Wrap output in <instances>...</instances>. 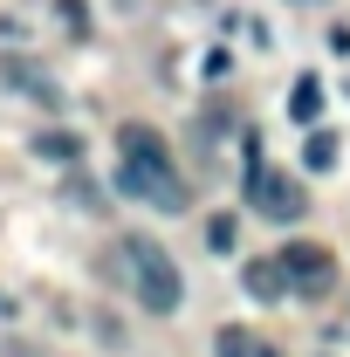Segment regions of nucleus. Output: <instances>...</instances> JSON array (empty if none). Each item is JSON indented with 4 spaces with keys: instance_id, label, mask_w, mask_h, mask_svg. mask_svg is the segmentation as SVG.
Returning <instances> with one entry per match:
<instances>
[{
    "instance_id": "nucleus-8",
    "label": "nucleus",
    "mask_w": 350,
    "mask_h": 357,
    "mask_svg": "<svg viewBox=\"0 0 350 357\" xmlns=\"http://www.w3.org/2000/svg\"><path fill=\"white\" fill-rule=\"evenodd\" d=\"M289 117H296V124H316V117H323V83H316V76H303V83L289 89Z\"/></svg>"
},
{
    "instance_id": "nucleus-1",
    "label": "nucleus",
    "mask_w": 350,
    "mask_h": 357,
    "mask_svg": "<svg viewBox=\"0 0 350 357\" xmlns=\"http://www.w3.org/2000/svg\"><path fill=\"white\" fill-rule=\"evenodd\" d=\"M117 151H124L117 185H124L131 199L158 206V213H185V178H178L172 151H165V137L151 131V124H124V131H117Z\"/></svg>"
},
{
    "instance_id": "nucleus-3",
    "label": "nucleus",
    "mask_w": 350,
    "mask_h": 357,
    "mask_svg": "<svg viewBox=\"0 0 350 357\" xmlns=\"http://www.w3.org/2000/svg\"><path fill=\"white\" fill-rule=\"evenodd\" d=\"M248 199H254V213H268V220H303V185L296 178H282V172H268L261 158L248 165Z\"/></svg>"
},
{
    "instance_id": "nucleus-11",
    "label": "nucleus",
    "mask_w": 350,
    "mask_h": 357,
    "mask_svg": "<svg viewBox=\"0 0 350 357\" xmlns=\"http://www.w3.org/2000/svg\"><path fill=\"white\" fill-rule=\"evenodd\" d=\"M234 234H241V227H234V213H213V220H206V241H213L220 255L234 248Z\"/></svg>"
},
{
    "instance_id": "nucleus-10",
    "label": "nucleus",
    "mask_w": 350,
    "mask_h": 357,
    "mask_svg": "<svg viewBox=\"0 0 350 357\" xmlns=\"http://www.w3.org/2000/svg\"><path fill=\"white\" fill-rule=\"evenodd\" d=\"M35 151L55 158V165H69V158H76V137H69V131H48V137H35Z\"/></svg>"
},
{
    "instance_id": "nucleus-7",
    "label": "nucleus",
    "mask_w": 350,
    "mask_h": 357,
    "mask_svg": "<svg viewBox=\"0 0 350 357\" xmlns=\"http://www.w3.org/2000/svg\"><path fill=\"white\" fill-rule=\"evenodd\" d=\"M213 351H220V357H275V344H261V337H254V330H241V323H227V330L213 337Z\"/></svg>"
},
{
    "instance_id": "nucleus-5",
    "label": "nucleus",
    "mask_w": 350,
    "mask_h": 357,
    "mask_svg": "<svg viewBox=\"0 0 350 357\" xmlns=\"http://www.w3.org/2000/svg\"><path fill=\"white\" fill-rule=\"evenodd\" d=\"M241 289H248L254 303H275V296H289V268H282V261H248Z\"/></svg>"
},
{
    "instance_id": "nucleus-9",
    "label": "nucleus",
    "mask_w": 350,
    "mask_h": 357,
    "mask_svg": "<svg viewBox=\"0 0 350 357\" xmlns=\"http://www.w3.org/2000/svg\"><path fill=\"white\" fill-rule=\"evenodd\" d=\"M303 158H309V172H330V165H337V137H330V131H309Z\"/></svg>"
},
{
    "instance_id": "nucleus-2",
    "label": "nucleus",
    "mask_w": 350,
    "mask_h": 357,
    "mask_svg": "<svg viewBox=\"0 0 350 357\" xmlns=\"http://www.w3.org/2000/svg\"><path fill=\"white\" fill-rule=\"evenodd\" d=\"M124 261H131V289H137V303H144L151 316H172L178 303H185V282H178L172 255H165L158 241H124Z\"/></svg>"
},
{
    "instance_id": "nucleus-6",
    "label": "nucleus",
    "mask_w": 350,
    "mask_h": 357,
    "mask_svg": "<svg viewBox=\"0 0 350 357\" xmlns=\"http://www.w3.org/2000/svg\"><path fill=\"white\" fill-rule=\"evenodd\" d=\"M0 76H7L14 89H28V96H42V103H55V83H48L35 62H21V55H7V62H0Z\"/></svg>"
},
{
    "instance_id": "nucleus-4",
    "label": "nucleus",
    "mask_w": 350,
    "mask_h": 357,
    "mask_svg": "<svg viewBox=\"0 0 350 357\" xmlns=\"http://www.w3.org/2000/svg\"><path fill=\"white\" fill-rule=\"evenodd\" d=\"M282 268H289V289H303V296H323V289H330V275H337L330 248H316V241L282 248Z\"/></svg>"
}]
</instances>
